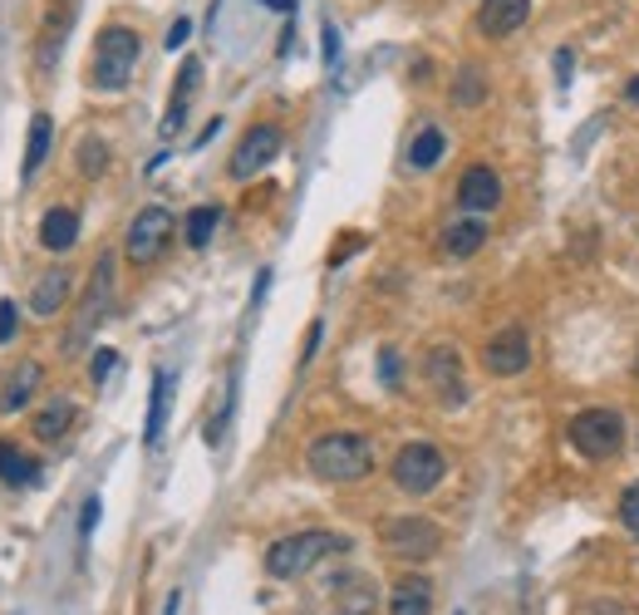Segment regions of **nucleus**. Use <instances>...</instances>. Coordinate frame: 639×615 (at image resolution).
<instances>
[{
    "label": "nucleus",
    "instance_id": "obj_1",
    "mask_svg": "<svg viewBox=\"0 0 639 615\" xmlns=\"http://www.w3.org/2000/svg\"><path fill=\"white\" fill-rule=\"evenodd\" d=\"M305 468L320 483H364L374 473V443L354 428H334V434H320L305 448Z\"/></svg>",
    "mask_w": 639,
    "mask_h": 615
},
{
    "label": "nucleus",
    "instance_id": "obj_2",
    "mask_svg": "<svg viewBox=\"0 0 639 615\" xmlns=\"http://www.w3.org/2000/svg\"><path fill=\"white\" fill-rule=\"evenodd\" d=\"M138 60H143V35L133 25H104L94 35V55H88V90L123 94L133 84Z\"/></svg>",
    "mask_w": 639,
    "mask_h": 615
},
{
    "label": "nucleus",
    "instance_id": "obj_3",
    "mask_svg": "<svg viewBox=\"0 0 639 615\" xmlns=\"http://www.w3.org/2000/svg\"><path fill=\"white\" fill-rule=\"evenodd\" d=\"M344 536L334 532H295V536H281V542H271V552H265V571L275 576V581H295V576H305L310 566H320L324 556L344 552Z\"/></svg>",
    "mask_w": 639,
    "mask_h": 615
},
{
    "label": "nucleus",
    "instance_id": "obj_4",
    "mask_svg": "<svg viewBox=\"0 0 639 615\" xmlns=\"http://www.w3.org/2000/svg\"><path fill=\"white\" fill-rule=\"evenodd\" d=\"M566 438L580 458L605 463V458H615L625 448V418H619V409H580L566 424Z\"/></svg>",
    "mask_w": 639,
    "mask_h": 615
},
{
    "label": "nucleus",
    "instance_id": "obj_5",
    "mask_svg": "<svg viewBox=\"0 0 639 615\" xmlns=\"http://www.w3.org/2000/svg\"><path fill=\"white\" fill-rule=\"evenodd\" d=\"M389 477H393L399 493L428 497L433 487L448 477V458H442L433 443H403L399 453H393V463H389Z\"/></svg>",
    "mask_w": 639,
    "mask_h": 615
},
{
    "label": "nucleus",
    "instance_id": "obj_6",
    "mask_svg": "<svg viewBox=\"0 0 639 615\" xmlns=\"http://www.w3.org/2000/svg\"><path fill=\"white\" fill-rule=\"evenodd\" d=\"M379 542H383V552L399 556V561H428V556L442 552V527L418 517V512L389 517V522L379 527Z\"/></svg>",
    "mask_w": 639,
    "mask_h": 615
},
{
    "label": "nucleus",
    "instance_id": "obj_7",
    "mask_svg": "<svg viewBox=\"0 0 639 615\" xmlns=\"http://www.w3.org/2000/svg\"><path fill=\"white\" fill-rule=\"evenodd\" d=\"M173 227H177V222H173V212H167V208H157V202H153V208H143L133 222H128L123 257L133 261V267H153V261L167 251V241H173Z\"/></svg>",
    "mask_w": 639,
    "mask_h": 615
},
{
    "label": "nucleus",
    "instance_id": "obj_8",
    "mask_svg": "<svg viewBox=\"0 0 639 615\" xmlns=\"http://www.w3.org/2000/svg\"><path fill=\"white\" fill-rule=\"evenodd\" d=\"M281 129L275 123H251V129L241 133V143H236V153H232V163H226V173H232L236 182H246V178H256L261 168H271L275 158H281Z\"/></svg>",
    "mask_w": 639,
    "mask_h": 615
},
{
    "label": "nucleus",
    "instance_id": "obj_9",
    "mask_svg": "<svg viewBox=\"0 0 639 615\" xmlns=\"http://www.w3.org/2000/svg\"><path fill=\"white\" fill-rule=\"evenodd\" d=\"M526 365H531V335L521 326H501L482 345V369L492 379H517V375H526Z\"/></svg>",
    "mask_w": 639,
    "mask_h": 615
},
{
    "label": "nucleus",
    "instance_id": "obj_10",
    "mask_svg": "<svg viewBox=\"0 0 639 615\" xmlns=\"http://www.w3.org/2000/svg\"><path fill=\"white\" fill-rule=\"evenodd\" d=\"M423 379H428V389L438 394V404H448V409L468 404V379H462L458 345H433L428 355H423Z\"/></svg>",
    "mask_w": 639,
    "mask_h": 615
},
{
    "label": "nucleus",
    "instance_id": "obj_11",
    "mask_svg": "<svg viewBox=\"0 0 639 615\" xmlns=\"http://www.w3.org/2000/svg\"><path fill=\"white\" fill-rule=\"evenodd\" d=\"M452 198H458V208L468 212V217H487V212L501 208L507 188H501L497 168H487V163H472V168L458 178V192H452Z\"/></svg>",
    "mask_w": 639,
    "mask_h": 615
},
{
    "label": "nucleus",
    "instance_id": "obj_12",
    "mask_svg": "<svg viewBox=\"0 0 639 615\" xmlns=\"http://www.w3.org/2000/svg\"><path fill=\"white\" fill-rule=\"evenodd\" d=\"M108 296H114V257H98V267H94V286H88V296H84V306H79V320H74V330H69V355H74L79 345H84L88 335H94V326L104 320V306H108Z\"/></svg>",
    "mask_w": 639,
    "mask_h": 615
},
{
    "label": "nucleus",
    "instance_id": "obj_13",
    "mask_svg": "<svg viewBox=\"0 0 639 615\" xmlns=\"http://www.w3.org/2000/svg\"><path fill=\"white\" fill-rule=\"evenodd\" d=\"M39 385H45V365L39 359H15L0 379V414H25L35 404Z\"/></svg>",
    "mask_w": 639,
    "mask_h": 615
},
{
    "label": "nucleus",
    "instance_id": "obj_14",
    "mask_svg": "<svg viewBox=\"0 0 639 615\" xmlns=\"http://www.w3.org/2000/svg\"><path fill=\"white\" fill-rule=\"evenodd\" d=\"M531 21V0H482L477 5V31L487 40H507Z\"/></svg>",
    "mask_w": 639,
    "mask_h": 615
},
{
    "label": "nucleus",
    "instance_id": "obj_15",
    "mask_svg": "<svg viewBox=\"0 0 639 615\" xmlns=\"http://www.w3.org/2000/svg\"><path fill=\"white\" fill-rule=\"evenodd\" d=\"M69 25H74V0H55V5H49V15H45V25H39V50H35L39 74H49V70H55L59 50H64Z\"/></svg>",
    "mask_w": 639,
    "mask_h": 615
},
{
    "label": "nucleus",
    "instance_id": "obj_16",
    "mask_svg": "<svg viewBox=\"0 0 639 615\" xmlns=\"http://www.w3.org/2000/svg\"><path fill=\"white\" fill-rule=\"evenodd\" d=\"M69 291H74V271H69V267H55V271H45V276L35 281V291H29V316H39V320H55L59 310H64Z\"/></svg>",
    "mask_w": 639,
    "mask_h": 615
},
{
    "label": "nucleus",
    "instance_id": "obj_17",
    "mask_svg": "<svg viewBox=\"0 0 639 615\" xmlns=\"http://www.w3.org/2000/svg\"><path fill=\"white\" fill-rule=\"evenodd\" d=\"M442 257H452V261H468V257H477L482 247H487V222L482 217H458V222H448L442 227Z\"/></svg>",
    "mask_w": 639,
    "mask_h": 615
},
{
    "label": "nucleus",
    "instance_id": "obj_18",
    "mask_svg": "<svg viewBox=\"0 0 639 615\" xmlns=\"http://www.w3.org/2000/svg\"><path fill=\"white\" fill-rule=\"evenodd\" d=\"M69 428H74V399L69 394H49L45 404H39V414L29 418V434H35L39 443H59Z\"/></svg>",
    "mask_w": 639,
    "mask_h": 615
},
{
    "label": "nucleus",
    "instance_id": "obj_19",
    "mask_svg": "<svg viewBox=\"0 0 639 615\" xmlns=\"http://www.w3.org/2000/svg\"><path fill=\"white\" fill-rule=\"evenodd\" d=\"M197 84H202V60H182L177 84H173V99H167V114H163V133H167V139H173V133L187 123V104H192Z\"/></svg>",
    "mask_w": 639,
    "mask_h": 615
},
{
    "label": "nucleus",
    "instance_id": "obj_20",
    "mask_svg": "<svg viewBox=\"0 0 639 615\" xmlns=\"http://www.w3.org/2000/svg\"><path fill=\"white\" fill-rule=\"evenodd\" d=\"M74 241H79V212L74 208H64V202H59V208H49L45 217H39V247H45V251L64 257Z\"/></svg>",
    "mask_w": 639,
    "mask_h": 615
},
{
    "label": "nucleus",
    "instance_id": "obj_21",
    "mask_svg": "<svg viewBox=\"0 0 639 615\" xmlns=\"http://www.w3.org/2000/svg\"><path fill=\"white\" fill-rule=\"evenodd\" d=\"M330 591H334V601H340V611L344 615H374L379 611V591H374V581L369 576H334L330 581Z\"/></svg>",
    "mask_w": 639,
    "mask_h": 615
},
{
    "label": "nucleus",
    "instance_id": "obj_22",
    "mask_svg": "<svg viewBox=\"0 0 639 615\" xmlns=\"http://www.w3.org/2000/svg\"><path fill=\"white\" fill-rule=\"evenodd\" d=\"M389 615H433V581L428 576H399L389 591Z\"/></svg>",
    "mask_w": 639,
    "mask_h": 615
},
{
    "label": "nucleus",
    "instance_id": "obj_23",
    "mask_svg": "<svg viewBox=\"0 0 639 615\" xmlns=\"http://www.w3.org/2000/svg\"><path fill=\"white\" fill-rule=\"evenodd\" d=\"M49 143H55V119H49L45 109L29 119V139H25V163H20V178H35L39 168H45V158H49Z\"/></svg>",
    "mask_w": 639,
    "mask_h": 615
},
{
    "label": "nucleus",
    "instance_id": "obj_24",
    "mask_svg": "<svg viewBox=\"0 0 639 615\" xmlns=\"http://www.w3.org/2000/svg\"><path fill=\"white\" fill-rule=\"evenodd\" d=\"M167 404H173V375H167V369H157V375H153V394H147V424H143V443L147 448H157V438H163Z\"/></svg>",
    "mask_w": 639,
    "mask_h": 615
},
{
    "label": "nucleus",
    "instance_id": "obj_25",
    "mask_svg": "<svg viewBox=\"0 0 639 615\" xmlns=\"http://www.w3.org/2000/svg\"><path fill=\"white\" fill-rule=\"evenodd\" d=\"M442 153H448V139H442V129H438V123H423V129L413 133V143H409V168L413 173L438 168Z\"/></svg>",
    "mask_w": 639,
    "mask_h": 615
},
{
    "label": "nucleus",
    "instance_id": "obj_26",
    "mask_svg": "<svg viewBox=\"0 0 639 615\" xmlns=\"http://www.w3.org/2000/svg\"><path fill=\"white\" fill-rule=\"evenodd\" d=\"M0 483H5V487H29V483H39V463L20 453L15 443H0Z\"/></svg>",
    "mask_w": 639,
    "mask_h": 615
},
{
    "label": "nucleus",
    "instance_id": "obj_27",
    "mask_svg": "<svg viewBox=\"0 0 639 615\" xmlns=\"http://www.w3.org/2000/svg\"><path fill=\"white\" fill-rule=\"evenodd\" d=\"M448 99L458 104V109H477V104L487 99V80H482L477 64H462L458 80H452V90H448Z\"/></svg>",
    "mask_w": 639,
    "mask_h": 615
},
{
    "label": "nucleus",
    "instance_id": "obj_28",
    "mask_svg": "<svg viewBox=\"0 0 639 615\" xmlns=\"http://www.w3.org/2000/svg\"><path fill=\"white\" fill-rule=\"evenodd\" d=\"M216 222H222V208H212V202H206V208H192V212H187V222H182L187 247H192V251H202L206 241H212Z\"/></svg>",
    "mask_w": 639,
    "mask_h": 615
},
{
    "label": "nucleus",
    "instance_id": "obj_29",
    "mask_svg": "<svg viewBox=\"0 0 639 615\" xmlns=\"http://www.w3.org/2000/svg\"><path fill=\"white\" fill-rule=\"evenodd\" d=\"M104 173H108V143L79 139V178H104Z\"/></svg>",
    "mask_w": 639,
    "mask_h": 615
},
{
    "label": "nucleus",
    "instance_id": "obj_30",
    "mask_svg": "<svg viewBox=\"0 0 639 615\" xmlns=\"http://www.w3.org/2000/svg\"><path fill=\"white\" fill-rule=\"evenodd\" d=\"M619 522H625L629 532H639V483H629L625 493H619Z\"/></svg>",
    "mask_w": 639,
    "mask_h": 615
},
{
    "label": "nucleus",
    "instance_id": "obj_31",
    "mask_svg": "<svg viewBox=\"0 0 639 615\" xmlns=\"http://www.w3.org/2000/svg\"><path fill=\"white\" fill-rule=\"evenodd\" d=\"M15 330H20L15 300H0V345H10V340H15Z\"/></svg>",
    "mask_w": 639,
    "mask_h": 615
},
{
    "label": "nucleus",
    "instance_id": "obj_32",
    "mask_svg": "<svg viewBox=\"0 0 639 615\" xmlns=\"http://www.w3.org/2000/svg\"><path fill=\"white\" fill-rule=\"evenodd\" d=\"M114 350H94V365H88V379H94V385H104L108 375H114Z\"/></svg>",
    "mask_w": 639,
    "mask_h": 615
},
{
    "label": "nucleus",
    "instance_id": "obj_33",
    "mask_svg": "<svg viewBox=\"0 0 639 615\" xmlns=\"http://www.w3.org/2000/svg\"><path fill=\"white\" fill-rule=\"evenodd\" d=\"M379 379L383 389H399V350H383L379 355Z\"/></svg>",
    "mask_w": 639,
    "mask_h": 615
},
{
    "label": "nucleus",
    "instance_id": "obj_34",
    "mask_svg": "<svg viewBox=\"0 0 639 615\" xmlns=\"http://www.w3.org/2000/svg\"><path fill=\"white\" fill-rule=\"evenodd\" d=\"M187 35H192V21H187V15H177V21L173 25H167V50H182V45H187Z\"/></svg>",
    "mask_w": 639,
    "mask_h": 615
},
{
    "label": "nucleus",
    "instance_id": "obj_35",
    "mask_svg": "<svg viewBox=\"0 0 639 615\" xmlns=\"http://www.w3.org/2000/svg\"><path fill=\"white\" fill-rule=\"evenodd\" d=\"M320 40H324V45H320L324 64H334V60H340V31H334V25H330V21H324V25H320Z\"/></svg>",
    "mask_w": 639,
    "mask_h": 615
},
{
    "label": "nucleus",
    "instance_id": "obj_36",
    "mask_svg": "<svg viewBox=\"0 0 639 615\" xmlns=\"http://www.w3.org/2000/svg\"><path fill=\"white\" fill-rule=\"evenodd\" d=\"M98 512H104V502H98V497H88V502H84V517H79V536H84V542H88V532L98 527Z\"/></svg>",
    "mask_w": 639,
    "mask_h": 615
},
{
    "label": "nucleus",
    "instance_id": "obj_37",
    "mask_svg": "<svg viewBox=\"0 0 639 615\" xmlns=\"http://www.w3.org/2000/svg\"><path fill=\"white\" fill-rule=\"evenodd\" d=\"M576 615H625V605H615V601H585V605H576Z\"/></svg>",
    "mask_w": 639,
    "mask_h": 615
},
{
    "label": "nucleus",
    "instance_id": "obj_38",
    "mask_svg": "<svg viewBox=\"0 0 639 615\" xmlns=\"http://www.w3.org/2000/svg\"><path fill=\"white\" fill-rule=\"evenodd\" d=\"M320 335H324V326H320V320H315V326H310V335H305V355H300V365H310V359H315V350H320Z\"/></svg>",
    "mask_w": 639,
    "mask_h": 615
},
{
    "label": "nucleus",
    "instance_id": "obj_39",
    "mask_svg": "<svg viewBox=\"0 0 639 615\" xmlns=\"http://www.w3.org/2000/svg\"><path fill=\"white\" fill-rule=\"evenodd\" d=\"M570 64H576V55H570V50H556V80H560V84L570 80Z\"/></svg>",
    "mask_w": 639,
    "mask_h": 615
},
{
    "label": "nucleus",
    "instance_id": "obj_40",
    "mask_svg": "<svg viewBox=\"0 0 639 615\" xmlns=\"http://www.w3.org/2000/svg\"><path fill=\"white\" fill-rule=\"evenodd\" d=\"M265 11H281V15H291L295 11V0H261Z\"/></svg>",
    "mask_w": 639,
    "mask_h": 615
},
{
    "label": "nucleus",
    "instance_id": "obj_41",
    "mask_svg": "<svg viewBox=\"0 0 639 615\" xmlns=\"http://www.w3.org/2000/svg\"><path fill=\"white\" fill-rule=\"evenodd\" d=\"M625 99H629V104H635V109H639V74H635V80L625 84Z\"/></svg>",
    "mask_w": 639,
    "mask_h": 615
}]
</instances>
